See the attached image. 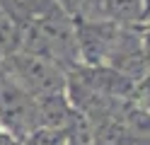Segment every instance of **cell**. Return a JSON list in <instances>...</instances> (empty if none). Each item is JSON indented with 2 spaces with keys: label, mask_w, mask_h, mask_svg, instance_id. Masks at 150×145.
I'll list each match as a JSON object with an SVG mask.
<instances>
[{
  "label": "cell",
  "mask_w": 150,
  "mask_h": 145,
  "mask_svg": "<svg viewBox=\"0 0 150 145\" xmlns=\"http://www.w3.org/2000/svg\"><path fill=\"white\" fill-rule=\"evenodd\" d=\"M0 68H3L5 73H10L34 99L65 92L68 70L61 68L58 63L49 61V58H44V56L17 51L12 56H7Z\"/></svg>",
  "instance_id": "1"
},
{
  "label": "cell",
  "mask_w": 150,
  "mask_h": 145,
  "mask_svg": "<svg viewBox=\"0 0 150 145\" xmlns=\"http://www.w3.org/2000/svg\"><path fill=\"white\" fill-rule=\"evenodd\" d=\"M36 126H39L36 99L10 73L0 68V128L24 140Z\"/></svg>",
  "instance_id": "2"
},
{
  "label": "cell",
  "mask_w": 150,
  "mask_h": 145,
  "mask_svg": "<svg viewBox=\"0 0 150 145\" xmlns=\"http://www.w3.org/2000/svg\"><path fill=\"white\" fill-rule=\"evenodd\" d=\"M119 34V24L111 19H75L78 56L90 68H104Z\"/></svg>",
  "instance_id": "3"
},
{
  "label": "cell",
  "mask_w": 150,
  "mask_h": 145,
  "mask_svg": "<svg viewBox=\"0 0 150 145\" xmlns=\"http://www.w3.org/2000/svg\"><path fill=\"white\" fill-rule=\"evenodd\" d=\"M75 106L65 97V92L49 94L36 99V116H39V126H49V128H63L68 126Z\"/></svg>",
  "instance_id": "4"
},
{
  "label": "cell",
  "mask_w": 150,
  "mask_h": 145,
  "mask_svg": "<svg viewBox=\"0 0 150 145\" xmlns=\"http://www.w3.org/2000/svg\"><path fill=\"white\" fill-rule=\"evenodd\" d=\"M104 17L119 27H143L148 22L143 0H104Z\"/></svg>",
  "instance_id": "5"
},
{
  "label": "cell",
  "mask_w": 150,
  "mask_h": 145,
  "mask_svg": "<svg viewBox=\"0 0 150 145\" xmlns=\"http://www.w3.org/2000/svg\"><path fill=\"white\" fill-rule=\"evenodd\" d=\"M22 46V24L17 19L15 12H10V7H0V58L12 56L20 51Z\"/></svg>",
  "instance_id": "6"
},
{
  "label": "cell",
  "mask_w": 150,
  "mask_h": 145,
  "mask_svg": "<svg viewBox=\"0 0 150 145\" xmlns=\"http://www.w3.org/2000/svg\"><path fill=\"white\" fill-rule=\"evenodd\" d=\"M22 145H68V133L63 128L36 126V128L22 140Z\"/></svg>",
  "instance_id": "7"
},
{
  "label": "cell",
  "mask_w": 150,
  "mask_h": 145,
  "mask_svg": "<svg viewBox=\"0 0 150 145\" xmlns=\"http://www.w3.org/2000/svg\"><path fill=\"white\" fill-rule=\"evenodd\" d=\"M0 145H22V140L15 138L12 133H7L5 128H0Z\"/></svg>",
  "instance_id": "8"
},
{
  "label": "cell",
  "mask_w": 150,
  "mask_h": 145,
  "mask_svg": "<svg viewBox=\"0 0 150 145\" xmlns=\"http://www.w3.org/2000/svg\"><path fill=\"white\" fill-rule=\"evenodd\" d=\"M0 7H3V0H0Z\"/></svg>",
  "instance_id": "9"
}]
</instances>
